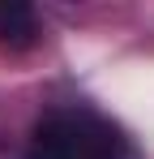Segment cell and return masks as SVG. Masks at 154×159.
I'll return each instance as SVG.
<instances>
[{
  "mask_svg": "<svg viewBox=\"0 0 154 159\" xmlns=\"http://www.w3.org/2000/svg\"><path fill=\"white\" fill-rule=\"evenodd\" d=\"M30 159H137L128 138L94 112H51L34 125Z\"/></svg>",
  "mask_w": 154,
  "mask_h": 159,
  "instance_id": "obj_1",
  "label": "cell"
},
{
  "mask_svg": "<svg viewBox=\"0 0 154 159\" xmlns=\"http://www.w3.org/2000/svg\"><path fill=\"white\" fill-rule=\"evenodd\" d=\"M39 34L30 4H0V48H30Z\"/></svg>",
  "mask_w": 154,
  "mask_h": 159,
  "instance_id": "obj_2",
  "label": "cell"
}]
</instances>
